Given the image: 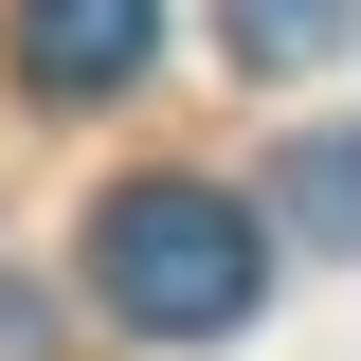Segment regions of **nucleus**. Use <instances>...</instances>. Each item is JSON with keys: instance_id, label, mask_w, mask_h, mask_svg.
<instances>
[{"instance_id": "4", "label": "nucleus", "mask_w": 361, "mask_h": 361, "mask_svg": "<svg viewBox=\"0 0 361 361\" xmlns=\"http://www.w3.org/2000/svg\"><path fill=\"white\" fill-rule=\"evenodd\" d=\"M235 18V54H253V73H325V54L361 37V0H217Z\"/></svg>"}, {"instance_id": "1", "label": "nucleus", "mask_w": 361, "mask_h": 361, "mask_svg": "<svg viewBox=\"0 0 361 361\" xmlns=\"http://www.w3.org/2000/svg\"><path fill=\"white\" fill-rule=\"evenodd\" d=\"M253 289H271V235L217 180H127L90 217V307L145 343H217V325H253Z\"/></svg>"}, {"instance_id": "5", "label": "nucleus", "mask_w": 361, "mask_h": 361, "mask_svg": "<svg viewBox=\"0 0 361 361\" xmlns=\"http://www.w3.org/2000/svg\"><path fill=\"white\" fill-rule=\"evenodd\" d=\"M0 361H37V289H0Z\"/></svg>"}, {"instance_id": "2", "label": "nucleus", "mask_w": 361, "mask_h": 361, "mask_svg": "<svg viewBox=\"0 0 361 361\" xmlns=\"http://www.w3.org/2000/svg\"><path fill=\"white\" fill-rule=\"evenodd\" d=\"M145 54H163V0H18V73H37L54 109L145 90Z\"/></svg>"}, {"instance_id": "3", "label": "nucleus", "mask_w": 361, "mask_h": 361, "mask_svg": "<svg viewBox=\"0 0 361 361\" xmlns=\"http://www.w3.org/2000/svg\"><path fill=\"white\" fill-rule=\"evenodd\" d=\"M271 217L325 235V253H361V127H307L289 163H271Z\"/></svg>"}]
</instances>
